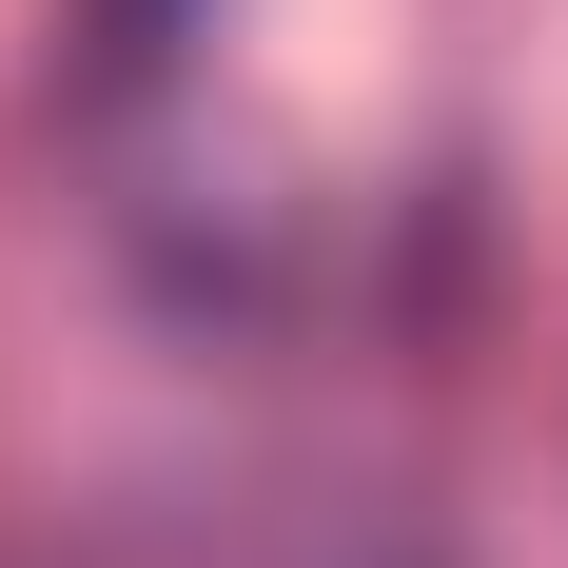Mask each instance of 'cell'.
Returning <instances> with one entry per match:
<instances>
[{
    "mask_svg": "<svg viewBox=\"0 0 568 568\" xmlns=\"http://www.w3.org/2000/svg\"><path fill=\"white\" fill-rule=\"evenodd\" d=\"M373 568H412V549H373Z\"/></svg>",
    "mask_w": 568,
    "mask_h": 568,
    "instance_id": "1",
    "label": "cell"
}]
</instances>
